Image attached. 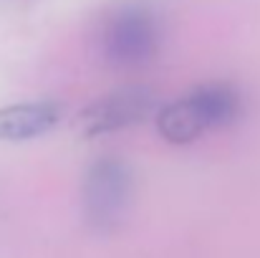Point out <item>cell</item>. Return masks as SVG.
<instances>
[{"instance_id":"cell-1","label":"cell","mask_w":260,"mask_h":258,"mask_svg":"<svg viewBox=\"0 0 260 258\" xmlns=\"http://www.w3.org/2000/svg\"><path fill=\"white\" fill-rule=\"evenodd\" d=\"M165 25L147 3L114 5L93 31V51L111 69H142L159 56Z\"/></svg>"},{"instance_id":"cell-2","label":"cell","mask_w":260,"mask_h":258,"mask_svg":"<svg viewBox=\"0 0 260 258\" xmlns=\"http://www.w3.org/2000/svg\"><path fill=\"white\" fill-rule=\"evenodd\" d=\"M243 111L240 91L230 84H205L154 111L157 129L170 145H192L233 124Z\"/></svg>"},{"instance_id":"cell-3","label":"cell","mask_w":260,"mask_h":258,"mask_svg":"<svg viewBox=\"0 0 260 258\" xmlns=\"http://www.w3.org/2000/svg\"><path fill=\"white\" fill-rule=\"evenodd\" d=\"M134 177L124 160L99 157L88 165L81 185L84 220L93 233H114L132 205Z\"/></svg>"},{"instance_id":"cell-4","label":"cell","mask_w":260,"mask_h":258,"mask_svg":"<svg viewBox=\"0 0 260 258\" xmlns=\"http://www.w3.org/2000/svg\"><path fill=\"white\" fill-rule=\"evenodd\" d=\"M154 111H157V94L152 89L124 86V89H114L86 104L76 114L74 127L81 137L93 139V137L116 134L134 124H142Z\"/></svg>"},{"instance_id":"cell-5","label":"cell","mask_w":260,"mask_h":258,"mask_svg":"<svg viewBox=\"0 0 260 258\" xmlns=\"http://www.w3.org/2000/svg\"><path fill=\"white\" fill-rule=\"evenodd\" d=\"M63 117V106L53 99L20 101L0 109V142H28L48 134Z\"/></svg>"}]
</instances>
